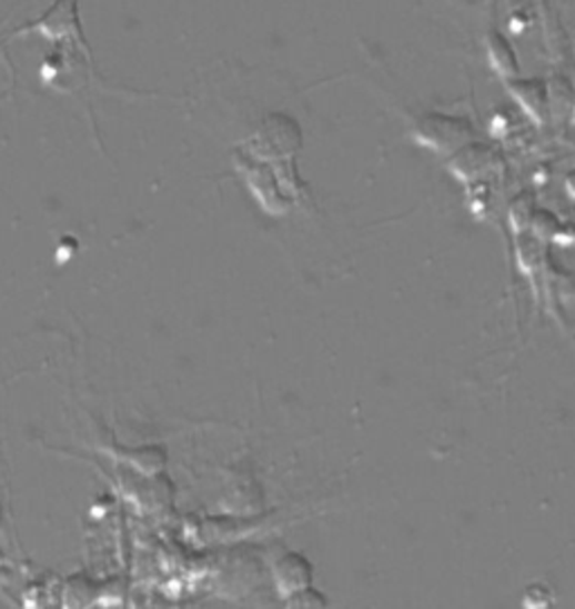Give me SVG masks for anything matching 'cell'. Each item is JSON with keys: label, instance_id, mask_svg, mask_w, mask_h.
Returning <instances> with one entry per match:
<instances>
[{"label": "cell", "instance_id": "cell-1", "mask_svg": "<svg viewBox=\"0 0 575 609\" xmlns=\"http://www.w3.org/2000/svg\"><path fill=\"white\" fill-rule=\"evenodd\" d=\"M272 578L276 591L285 598L297 589H304L313 580V565L297 551H285L272 562Z\"/></svg>", "mask_w": 575, "mask_h": 609}, {"label": "cell", "instance_id": "cell-2", "mask_svg": "<svg viewBox=\"0 0 575 609\" xmlns=\"http://www.w3.org/2000/svg\"><path fill=\"white\" fill-rule=\"evenodd\" d=\"M326 596L311 585L283 598V609H326Z\"/></svg>", "mask_w": 575, "mask_h": 609}]
</instances>
